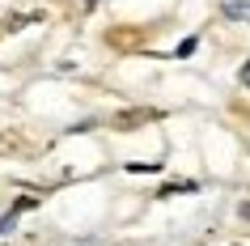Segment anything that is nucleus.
Returning <instances> with one entry per match:
<instances>
[{
	"mask_svg": "<svg viewBox=\"0 0 250 246\" xmlns=\"http://www.w3.org/2000/svg\"><path fill=\"white\" fill-rule=\"evenodd\" d=\"M237 77H242V85H250V60L242 64V72H237Z\"/></svg>",
	"mask_w": 250,
	"mask_h": 246,
	"instance_id": "obj_1",
	"label": "nucleus"
},
{
	"mask_svg": "<svg viewBox=\"0 0 250 246\" xmlns=\"http://www.w3.org/2000/svg\"><path fill=\"white\" fill-rule=\"evenodd\" d=\"M85 4H93V0H85Z\"/></svg>",
	"mask_w": 250,
	"mask_h": 246,
	"instance_id": "obj_2",
	"label": "nucleus"
}]
</instances>
